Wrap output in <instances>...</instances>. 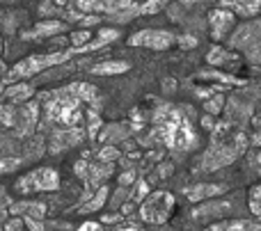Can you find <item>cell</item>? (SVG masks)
I'll list each match as a JSON object with an SVG mask.
<instances>
[{
    "instance_id": "1",
    "label": "cell",
    "mask_w": 261,
    "mask_h": 231,
    "mask_svg": "<svg viewBox=\"0 0 261 231\" xmlns=\"http://www.w3.org/2000/svg\"><path fill=\"white\" fill-rule=\"evenodd\" d=\"M153 133L163 140L170 151L186 154L199 145V137L190 122V108H176V105H161L153 114Z\"/></svg>"
},
{
    "instance_id": "2",
    "label": "cell",
    "mask_w": 261,
    "mask_h": 231,
    "mask_svg": "<svg viewBox=\"0 0 261 231\" xmlns=\"http://www.w3.org/2000/svg\"><path fill=\"white\" fill-rule=\"evenodd\" d=\"M248 149V135L243 128L229 122H218L211 131V142L197 165V172H213L225 165H231Z\"/></svg>"
},
{
    "instance_id": "3",
    "label": "cell",
    "mask_w": 261,
    "mask_h": 231,
    "mask_svg": "<svg viewBox=\"0 0 261 231\" xmlns=\"http://www.w3.org/2000/svg\"><path fill=\"white\" fill-rule=\"evenodd\" d=\"M39 122L55 128H76L85 122L83 101L76 99L67 87L39 94Z\"/></svg>"
},
{
    "instance_id": "4",
    "label": "cell",
    "mask_w": 261,
    "mask_h": 231,
    "mask_svg": "<svg viewBox=\"0 0 261 231\" xmlns=\"http://www.w3.org/2000/svg\"><path fill=\"white\" fill-rule=\"evenodd\" d=\"M71 55H73V48H62V50H53V53L30 55V57H25V60H18V62L9 69L3 85H12V82H18V80H23V78L37 76V73H41L44 69L60 67V64L69 62Z\"/></svg>"
},
{
    "instance_id": "5",
    "label": "cell",
    "mask_w": 261,
    "mask_h": 231,
    "mask_svg": "<svg viewBox=\"0 0 261 231\" xmlns=\"http://www.w3.org/2000/svg\"><path fill=\"white\" fill-rule=\"evenodd\" d=\"M174 206H176V199L172 192H165V190L149 192L142 199V206H140V218L147 224H165L172 218Z\"/></svg>"
},
{
    "instance_id": "6",
    "label": "cell",
    "mask_w": 261,
    "mask_h": 231,
    "mask_svg": "<svg viewBox=\"0 0 261 231\" xmlns=\"http://www.w3.org/2000/svg\"><path fill=\"white\" fill-rule=\"evenodd\" d=\"M60 188V174L53 167H37L32 172L16 179L14 190L18 195H35V192H55Z\"/></svg>"
},
{
    "instance_id": "7",
    "label": "cell",
    "mask_w": 261,
    "mask_h": 231,
    "mask_svg": "<svg viewBox=\"0 0 261 231\" xmlns=\"http://www.w3.org/2000/svg\"><path fill=\"white\" fill-rule=\"evenodd\" d=\"M259 30H261L259 21L257 18H250L248 23L236 27V32L229 37V48H241L245 57L250 60V64H259V55H261Z\"/></svg>"
},
{
    "instance_id": "8",
    "label": "cell",
    "mask_w": 261,
    "mask_h": 231,
    "mask_svg": "<svg viewBox=\"0 0 261 231\" xmlns=\"http://www.w3.org/2000/svg\"><path fill=\"white\" fill-rule=\"evenodd\" d=\"M174 44V35L170 30H161V27H147L135 35L128 37V46H138V48H151V50H167Z\"/></svg>"
},
{
    "instance_id": "9",
    "label": "cell",
    "mask_w": 261,
    "mask_h": 231,
    "mask_svg": "<svg viewBox=\"0 0 261 231\" xmlns=\"http://www.w3.org/2000/svg\"><path fill=\"white\" fill-rule=\"evenodd\" d=\"M39 126V103L35 101H25L16 108L14 105V126L18 137H30L35 128Z\"/></svg>"
},
{
    "instance_id": "10",
    "label": "cell",
    "mask_w": 261,
    "mask_h": 231,
    "mask_svg": "<svg viewBox=\"0 0 261 231\" xmlns=\"http://www.w3.org/2000/svg\"><path fill=\"white\" fill-rule=\"evenodd\" d=\"M85 140V131L81 126L76 128H58V131L50 135L48 140V151L50 154H60V151H67L78 147L81 142Z\"/></svg>"
},
{
    "instance_id": "11",
    "label": "cell",
    "mask_w": 261,
    "mask_h": 231,
    "mask_svg": "<svg viewBox=\"0 0 261 231\" xmlns=\"http://www.w3.org/2000/svg\"><path fill=\"white\" fill-rule=\"evenodd\" d=\"M208 25H211L213 39H225L236 25V14L225 7L213 9V12H208Z\"/></svg>"
},
{
    "instance_id": "12",
    "label": "cell",
    "mask_w": 261,
    "mask_h": 231,
    "mask_svg": "<svg viewBox=\"0 0 261 231\" xmlns=\"http://www.w3.org/2000/svg\"><path fill=\"white\" fill-rule=\"evenodd\" d=\"M115 172V165H108V163H87V174H85V186H87V192L83 195V201H87L92 197V192L96 188L103 186V181L108 177H113Z\"/></svg>"
},
{
    "instance_id": "13",
    "label": "cell",
    "mask_w": 261,
    "mask_h": 231,
    "mask_svg": "<svg viewBox=\"0 0 261 231\" xmlns=\"http://www.w3.org/2000/svg\"><path fill=\"white\" fill-rule=\"evenodd\" d=\"M225 192L227 186H222V183H195V186L186 188V199L193 201V204H202V201L216 199Z\"/></svg>"
},
{
    "instance_id": "14",
    "label": "cell",
    "mask_w": 261,
    "mask_h": 231,
    "mask_svg": "<svg viewBox=\"0 0 261 231\" xmlns=\"http://www.w3.org/2000/svg\"><path fill=\"white\" fill-rule=\"evenodd\" d=\"M231 211H234V204H231L229 199L204 201V204H199L197 209L193 211V218L195 220H213V218H222V220H225Z\"/></svg>"
},
{
    "instance_id": "15",
    "label": "cell",
    "mask_w": 261,
    "mask_h": 231,
    "mask_svg": "<svg viewBox=\"0 0 261 231\" xmlns=\"http://www.w3.org/2000/svg\"><path fill=\"white\" fill-rule=\"evenodd\" d=\"M64 30H67V25L62 21H58V18H44L30 32H23L21 37L23 39H50V37L62 35Z\"/></svg>"
},
{
    "instance_id": "16",
    "label": "cell",
    "mask_w": 261,
    "mask_h": 231,
    "mask_svg": "<svg viewBox=\"0 0 261 231\" xmlns=\"http://www.w3.org/2000/svg\"><path fill=\"white\" fill-rule=\"evenodd\" d=\"M7 213L12 215H23V218H30V220H41L44 222L46 218V206L41 201H18V204H9L7 206Z\"/></svg>"
},
{
    "instance_id": "17",
    "label": "cell",
    "mask_w": 261,
    "mask_h": 231,
    "mask_svg": "<svg viewBox=\"0 0 261 231\" xmlns=\"http://www.w3.org/2000/svg\"><path fill=\"white\" fill-rule=\"evenodd\" d=\"M35 85H30V82H12V85H7L3 90V99H7L9 103H25V101H30L32 96H35Z\"/></svg>"
},
{
    "instance_id": "18",
    "label": "cell",
    "mask_w": 261,
    "mask_h": 231,
    "mask_svg": "<svg viewBox=\"0 0 261 231\" xmlns=\"http://www.w3.org/2000/svg\"><path fill=\"white\" fill-rule=\"evenodd\" d=\"M108 197H110V188H108V186L96 188V190L92 192L90 199L83 201V204H81L78 213H83V215H87V213H96V211H101L106 204H108Z\"/></svg>"
},
{
    "instance_id": "19",
    "label": "cell",
    "mask_w": 261,
    "mask_h": 231,
    "mask_svg": "<svg viewBox=\"0 0 261 231\" xmlns=\"http://www.w3.org/2000/svg\"><path fill=\"white\" fill-rule=\"evenodd\" d=\"M67 90L71 92L76 99H81L83 103H90L92 108H96V101H99V90H96V85H90V82H71V85H67Z\"/></svg>"
},
{
    "instance_id": "20",
    "label": "cell",
    "mask_w": 261,
    "mask_h": 231,
    "mask_svg": "<svg viewBox=\"0 0 261 231\" xmlns=\"http://www.w3.org/2000/svg\"><path fill=\"white\" fill-rule=\"evenodd\" d=\"M206 231H259L257 220H218Z\"/></svg>"
},
{
    "instance_id": "21",
    "label": "cell",
    "mask_w": 261,
    "mask_h": 231,
    "mask_svg": "<svg viewBox=\"0 0 261 231\" xmlns=\"http://www.w3.org/2000/svg\"><path fill=\"white\" fill-rule=\"evenodd\" d=\"M130 69V64L126 60H108V62H99L90 69L94 76H119V73H126Z\"/></svg>"
},
{
    "instance_id": "22",
    "label": "cell",
    "mask_w": 261,
    "mask_h": 231,
    "mask_svg": "<svg viewBox=\"0 0 261 231\" xmlns=\"http://www.w3.org/2000/svg\"><path fill=\"white\" fill-rule=\"evenodd\" d=\"M206 62L211 67H222V64H236L239 62V55L231 53V50L222 48V46H213L206 53Z\"/></svg>"
},
{
    "instance_id": "23",
    "label": "cell",
    "mask_w": 261,
    "mask_h": 231,
    "mask_svg": "<svg viewBox=\"0 0 261 231\" xmlns=\"http://www.w3.org/2000/svg\"><path fill=\"white\" fill-rule=\"evenodd\" d=\"M259 3H261V0H234L231 12L239 14V16H243V18H257Z\"/></svg>"
},
{
    "instance_id": "24",
    "label": "cell",
    "mask_w": 261,
    "mask_h": 231,
    "mask_svg": "<svg viewBox=\"0 0 261 231\" xmlns=\"http://www.w3.org/2000/svg\"><path fill=\"white\" fill-rule=\"evenodd\" d=\"M128 128L124 126V124H113V126H108L103 133L99 135V142H122L128 137Z\"/></svg>"
},
{
    "instance_id": "25",
    "label": "cell",
    "mask_w": 261,
    "mask_h": 231,
    "mask_svg": "<svg viewBox=\"0 0 261 231\" xmlns=\"http://www.w3.org/2000/svg\"><path fill=\"white\" fill-rule=\"evenodd\" d=\"M78 12L81 14L110 12V0H78Z\"/></svg>"
},
{
    "instance_id": "26",
    "label": "cell",
    "mask_w": 261,
    "mask_h": 231,
    "mask_svg": "<svg viewBox=\"0 0 261 231\" xmlns=\"http://www.w3.org/2000/svg\"><path fill=\"white\" fill-rule=\"evenodd\" d=\"M222 110H225V96L222 94H211L206 101H204V114L218 117Z\"/></svg>"
},
{
    "instance_id": "27",
    "label": "cell",
    "mask_w": 261,
    "mask_h": 231,
    "mask_svg": "<svg viewBox=\"0 0 261 231\" xmlns=\"http://www.w3.org/2000/svg\"><path fill=\"white\" fill-rule=\"evenodd\" d=\"M94 39V35H92V30H87V27H81V30H71V35H69V44H71L73 50H78L81 46H85L87 41Z\"/></svg>"
},
{
    "instance_id": "28",
    "label": "cell",
    "mask_w": 261,
    "mask_h": 231,
    "mask_svg": "<svg viewBox=\"0 0 261 231\" xmlns=\"http://www.w3.org/2000/svg\"><path fill=\"white\" fill-rule=\"evenodd\" d=\"M248 206H250V213H252L254 218H259V215H261V186H259V183H254V186L250 188Z\"/></svg>"
},
{
    "instance_id": "29",
    "label": "cell",
    "mask_w": 261,
    "mask_h": 231,
    "mask_svg": "<svg viewBox=\"0 0 261 231\" xmlns=\"http://www.w3.org/2000/svg\"><path fill=\"white\" fill-rule=\"evenodd\" d=\"M101 126H103V119H101L99 114L94 112V110H90V112H87V131H85V137H90V140H96V133L101 131Z\"/></svg>"
},
{
    "instance_id": "30",
    "label": "cell",
    "mask_w": 261,
    "mask_h": 231,
    "mask_svg": "<svg viewBox=\"0 0 261 231\" xmlns=\"http://www.w3.org/2000/svg\"><path fill=\"white\" fill-rule=\"evenodd\" d=\"M119 158H122V154H119V149H115L113 145L103 147V149L96 154V160H99V163H108V165H115Z\"/></svg>"
},
{
    "instance_id": "31",
    "label": "cell",
    "mask_w": 261,
    "mask_h": 231,
    "mask_svg": "<svg viewBox=\"0 0 261 231\" xmlns=\"http://www.w3.org/2000/svg\"><path fill=\"white\" fill-rule=\"evenodd\" d=\"M0 124L7 128L14 126V105L12 103H3L0 101Z\"/></svg>"
},
{
    "instance_id": "32",
    "label": "cell",
    "mask_w": 261,
    "mask_h": 231,
    "mask_svg": "<svg viewBox=\"0 0 261 231\" xmlns=\"http://www.w3.org/2000/svg\"><path fill=\"white\" fill-rule=\"evenodd\" d=\"M119 35H122V32H119L117 27H101V30L96 32V39H99L103 46H108L110 41L119 39Z\"/></svg>"
},
{
    "instance_id": "33",
    "label": "cell",
    "mask_w": 261,
    "mask_h": 231,
    "mask_svg": "<svg viewBox=\"0 0 261 231\" xmlns=\"http://www.w3.org/2000/svg\"><path fill=\"white\" fill-rule=\"evenodd\" d=\"M108 199H110V206H113V209H119V206H122V201H130V195H128V190H126V188H122V186H119V190L117 192H115V195L113 197H108Z\"/></svg>"
},
{
    "instance_id": "34",
    "label": "cell",
    "mask_w": 261,
    "mask_h": 231,
    "mask_svg": "<svg viewBox=\"0 0 261 231\" xmlns=\"http://www.w3.org/2000/svg\"><path fill=\"white\" fill-rule=\"evenodd\" d=\"M149 192H151V190H149L147 181H138V183H135V192L130 195V201H142Z\"/></svg>"
},
{
    "instance_id": "35",
    "label": "cell",
    "mask_w": 261,
    "mask_h": 231,
    "mask_svg": "<svg viewBox=\"0 0 261 231\" xmlns=\"http://www.w3.org/2000/svg\"><path fill=\"white\" fill-rule=\"evenodd\" d=\"M12 204L9 201V197H7V192H5V188L0 186V231H3V222H5V218H7V206Z\"/></svg>"
},
{
    "instance_id": "36",
    "label": "cell",
    "mask_w": 261,
    "mask_h": 231,
    "mask_svg": "<svg viewBox=\"0 0 261 231\" xmlns=\"http://www.w3.org/2000/svg\"><path fill=\"white\" fill-rule=\"evenodd\" d=\"M3 231H25V227H23V218H9L3 222Z\"/></svg>"
},
{
    "instance_id": "37",
    "label": "cell",
    "mask_w": 261,
    "mask_h": 231,
    "mask_svg": "<svg viewBox=\"0 0 261 231\" xmlns=\"http://www.w3.org/2000/svg\"><path fill=\"white\" fill-rule=\"evenodd\" d=\"M174 44H179L181 48H195L197 46V39H195L193 35H181V37H174Z\"/></svg>"
},
{
    "instance_id": "38",
    "label": "cell",
    "mask_w": 261,
    "mask_h": 231,
    "mask_svg": "<svg viewBox=\"0 0 261 231\" xmlns=\"http://www.w3.org/2000/svg\"><path fill=\"white\" fill-rule=\"evenodd\" d=\"M76 231H103V224H101V222H94V220H85L83 224H78Z\"/></svg>"
},
{
    "instance_id": "39",
    "label": "cell",
    "mask_w": 261,
    "mask_h": 231,
    "mask_svg": "<svg viewBox=\"0 0 261 231\" xmlns=\"http://www.w3.org/2000/svg\"><path fill=\"white\" fill-rule=\"evenodd\" d=\"M23 227L30 229V231H46L41 220H30V218H23Z\"/></svg>"
},
{
    "instance_id": "40",
    "label": "cell",
    "mask_w": 261,
    "mask_h": 231,
    "mask_svg": "<svg viewBox=\"0 0 261 231\" xmlns=\"http://www.w3.org/2000/svg\"><path fill=\"white\" fill-rule=\"evenodd\" d=\"M73 172H76V177H78V179H83V181H85V174H87V160H85V158L76 160V165H73Z\"/></svg>"
},
{
    "instance_id": "41",
    "label": "cell",
    "mask_w": 261,
    "mask_h": 231,
    "mask_svg": "<svg viewBox=\"0 0 261 231\" xmlns=\"http://www.w3.org/2000/svg\"><path fill=\"white\" fill-rule=\"evenodd\" d=\"M58 12L62 14V9H58L53 3H44V5L39 7V14H41V16H53V14H58Z\"/></svg>"
},
{
    "instance_id": "42",
    "label": "cell",
    "mask_w": 261,
    "mask_h": 231,
    "mask_svg": "<svg viewBox=\"0 0 261 231\" xmlns=\"http://www.w3.org/2000/svg\"><path fill=\"white\" fill-rule=\"evenodd\" d=\"M130 183H135V174L133 172H122L119 174V186L126 188V186H130Z\"/></svg>"
},
{
    "instance_id": "43",
    "label": "cell",
    "mask_w": 261,
    "mask_h": 231,
    "mask_svg": "<svg viewBox=\"0 0 261 231\" xmlns=\"http://www.w3.org/2000/svg\"><path fill=\"white\" fill-rule=\"evenodd\" d=\"M202 126L206 128V131H213V126H216V119H213L211 114H204V117H202Z\"/></svg>"
},
{
    "instance_id": "44",
    "label": "cell",
    "mask_w": 261,
    "mask_h": 231,
    "mask_svg": "<svg viewBox=\"0 0 261 231\" xmlns=\"http://www.w3.org/2000/svg\"><path fill=\"white\" fill-rule=\"evenodd\" d=\"M163 90H165V94H172V92H176V82L170 78V80L163 82Z\"/></svg>"
},
{
    "instance_id": "45",
    "label": "cell",
    "mask_w": 261,
    "mask_h": 231,
    "mask_svg": "<svg viewBox=\"0 0 261 231\" xmlns=\"http://www.w3.org/2000/svg\"><path fill=\"white\" fill-rule=\"evenodd\" d=\"M158 174H161V179H167V174H172V165L163 163L161 167H158Z\"/></svg>"
},
{
    "instance_id": "46",
    "label": "cell",
    "mask_w": 261,
    "mask_h": 231,
    "mask_svg": "<svg viewBox=\"0 0 261 231\" xmlns=\"http://www.w3.org/2000/svg\"><path fill=\"white\" fill-rule=\"evenodd\" d=\"M117 220H119V213H115V215H106L103 222H117Z\"/></svg>"
},
{
    "instance_id": "47",
    "label": "cell",
    "mask_w": 261,
    "mask_h": 231,
    "mask_svg": "<svg viewBox=\"0 0 261 231\" xmlns=\"http://www.w3.org/2000/svg\"><path fill=\"white\" fill-rule=\"evenodd\" d=\"M197 96H202V99H208V96H211V90H197Z\"/></svg>"
},
{
    "instance_id": "48",
    "label": "cell",
    "mask_w": 261,
    "mask_h": 231,
    "mask_svg": "<svg viewBox=\"0 0 261 231\" xmlns=\"http://www.w3.org/2000/svg\"><path fill=\"white\" fill-rule=\"evenodd\" d=\"M7 73V64H5V60L0 57V76H5Z\"/></svg>"
},
{
    "instance_id": "49",
    "label": "cell",
    "mask_w": 261,
    "mask_h": 231,
    "mask_svg": "<svg viewBox=\"0 0 261 231\" xmlns=\"http://www.w3.org/2000/svg\"><path fill=\"white\" fill-rule=\"evenodd\" d=\"M53 5L58 9H62V7H67V0H53Z\"/></svg>"
},
{
    "instance_id": "50",
    "label": "cell",
    "mask_w": 261,
    "mask_h": 231,
    "mask_svg": "<svg viewBox=\"0 0 261 231\" xmlns=\"http://www.w3.org/2000/svg\"><path fill=\"white\" fill-rule=\"evenodd\" d=\"M220 5L225 9H231V5H234V0H220Z\"/></svg>"
},
{
    "instance_id": "51",
    "label": "cell",
    "mask_w": 261,
    "mask_h": 231,
    "mask_svg": "<svg viewBox=\"0 0 261 231\" xmlns=\"http://www.w3.org/2000/svg\"><path fill=\"white\" fill-rule=\"evenodd\" d=\"M115 231H142L140 227H119V229H115Z\"/></svg>"
},
{
    "instance_id": "52",
    "label": "cell",
    "mask_w": 261,
    "mask_h": 231,
    "mask_svg": "<svg viewBox=\"0 0 261 231\" xmlns=\"http://www.w3.org/2000/svg\"><path fill=\"white\" fill-rule=\"evenodd\" d=\"M0 50H3V39H0Z\"/></svg>"
}]
</instances>
